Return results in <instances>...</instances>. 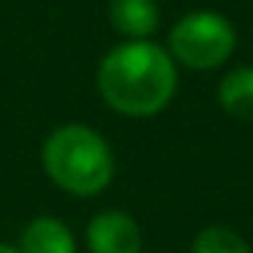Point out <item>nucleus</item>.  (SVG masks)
<instances>
[{"label":"nucleus","mask_w":253,"mask_h":253,"mask_svg":"<svg viewBox=\"0 0 253 253\" xmlns=\"http://www.w3.org/2000/svg\"><path fill=\"white\" fill-rule=\"evenodd\" d=\"M98 92L122 116H155L176 95V63L161 45L128 39L101 60Z\"/></svg>","instance_id":"nucleus-1"},{"label":"nucleus","mask_w":253,"mask_h":253,"mask_svg":"<svg viewBox=\"0 0 253 253\" xmlns=\"http://www.w3.org/2000/svg\"><path fill=\"white\" fill-rule=\"evenodd\" d=\"M42 170L72 197H95L113 179V152L95 128L69 122L45 137Z\"/></svg>","instance_id":"nucleus-2"},{"label":"nucleus","mask_w":253,"mask_h":253,"mask_svg":"<svg viewBox=\"0 0 253 253\" xmlns=\"http://www.w3.org/2000/svg\"><path fill=\"white\" fill-rule=\"evenodd\" d=\"M235 51V27L229 18L211 9L182 15L170 30V57L194 72H211L223 66Z\"/></svg>","instance_id":"nucleus-3"},{"label":"nucleus","mask_w":253,"mask_h":253,"mask_svg":"<svg viewBox=\"0 0 253 253\" xmlns=\"http://www.w3.org/2000/svg\"><path fill=\"white\" fill-rule=\"evenodd\" d=\"M89 253H140L143 235L131 214L125 211H98L86 226Z\"/></svg>","instance_id":"nucleus-4"},{"label":"nucleus","mask_w":253,"mask_h":253,"mask_svg":"<svg viewBox=\"0 0 253 253\" xmlns=\"http://www.w3.org/2000/svg\"><path fill=\"white\" fill-rule=\"evenodd\" d=\"M158 21L161 12L155 0H110V24L125 39H149Z\"/></svg>","instance_id":"nucleus-5"},{"label":"nucleus","mask_w":253,"mask_h":253,"mask_svg":"<svg viewBox=\"0 0 253 253\" xmlns=\"http://www.w3.org/2000/svg\"><path fill=\"white\" fill-rule=\"evenodd\" d=\"M21 253H78L72 229L57 217H36L27 223L18 241Z\"/></svg>","instance_id":"nucleus-6"},{"label":"nucleus","mask_w":253,"mask_h":253,"mask_svg":"<svg viewBox=\"0 0 253 253\" xmlns=\"http://www.w3.org/2000/svg\"><path fill=\"white\" fill-rule=\"evenodd\" d=\"M220 107L235 119H253V66H238L226 72L217 86Z\"/></svg>","instance_id":"nucleus-7"},{"label":"nucleus","mask_w":253,"mask_h":253,"mask_svg":"<svg viewBox=\"0 0 253 253\" xmlns=\"http://www.w3.org/2000/svg\"><path fill=\"white\" fill-rule=\"evenodd\" d=\"M191 253H250V244L229 226H206L194 235Z\"/></svg>","instance_id":"nucleus-8"},{"label":"nucleus","mask_w":253,"mask_h":253,"mask_svg":"<svg viewBox=\"0 0 253 253\" xmlns=\"http://www.w3.org/2000/svg\"><path fill=\"white\" fill-rule=\"evenodd\" d=\"M0 253H21V250L12 247V244H0Z\"/></svg>","instance_id":"nucleus-9"}]
</instances>
